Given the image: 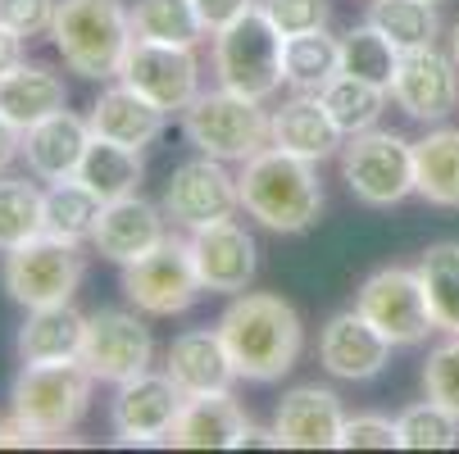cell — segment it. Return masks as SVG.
<instances>
[{
	"label": "cell",
	"mask_w": 459,
	"mask_h": 454,
	"mask_svg": "<svg viewBox=\"0 0 459 454\" xmlns=\"http://www.w3.org/2000/svg\"><path fill=\"white\" fill-rule=\"evenodd\" d=\"M219 337H223L237 373L246 381H259V386L282 381L305 350L300 313L273 291L232 296V304L219 313Z\"/></svg>",
	"instance_id": "6da1fadb"
},
{
	"label": "cell",
	"mask_w": 459,
	"mask_h": 454,
	"mask_svg": "<svg viewBox=\"0 0 459 454\" xmlns=\"http://www.w3.org/2000/svg\"><path fill=\"white\" fill-rule=\"evenodd\" d=\"M237 186H241V210L282 236L309 232L323 214V182L314 159L287 155L278 146L250 155L237 173Z\"/></svg>",
	"instance_id": "7a4b0ae2"
},
{
	"label": "cell",
	"mask_w": 459,
	"mask_h": 454,
	"mask_svg": "<svg viewBox=\"0 0 459 454\" xmlns=\"http://www.w3.org/2000/svg\"><path fill=\"white\" fill-rule=\"evenodd\" d=\"M133 37H137L133 10L123 0H59L55 5L50 41L78 78H91V82L118 78Z\"/></svg>",
	"instance_id": "3957f363"
},
{
	"label": "cell",
	"mask_w": 459,
	"mask_h": 454,
	"mask_svg": "<svg viewBox=\"0 0 459 454\" xmlns=\"http://www.w3.org/2000/svg\"><path fill=\"white\" fill-rule=\"evenodd\" d=\"M91 391H96V373L82 359L23 364L10 386V414L37 441H55L82 423V414L91 409Z\"/></svg>",
	"instance_id": "277c9868"
},
{
	"label": "cell",
	"mask_w": 459,
	"mask_h": 454,
	"mask_svg": "<svg viewBox=\"0 0 459 454\" xmlns=\"http://www.w3.org/2000/svg\"><path fill=\"white\" fill-rule=\"evenodd\" d=\"M182 133L201 155H214L223 164H246L250 155L273 146V127H269L264 100L237 96L228 87L195 96L182 109Z\"/></svg>",
	"instance_id": "5b68a950"
},
{
	"label": "cell",
	"mask_w": 459,
	"mask_h": 454,
	"mask_svg": "<svg viewBox=\"0 0 459 454\" xmlns=\"http://www.w3.org/2000/svg\"><path fill=\"white\" fill-rule=\"evenodd\" d=\"M87 278V254L82 241H64V236H32L19 250L5 254L0 264V287L5 296L23 309H46V304H69Z\"/></svg>",
	"instance_id": "8992f818"
},
{
	"label": "cell",
	"mask_w": 459,
	"mask_h": 454,
	"mask_svg": "<svg viewBox=\"0 0 459 454\" xmlns=\"http://www.w3.org/2000/svg\"><path fill=\"white\" fill-rule=\"evenodd\" d=\"M282 32L269 23L264 10H250L237 23H228L223 32H214V73L219 87L250 96V100H269L278 96V87L287 82L282 73Z\"/></svg>",
	"instance_id": "52a82bcc"
},
{
	"label": "cell",
	"mask_w": 459,
	"mask_h": 454,
	"mask_svg": "<svg viewBox=\"0 0 459 454\" xmlns=\"http://www.w3.org/2000/svg\"><path fill=\"white\" fill-rule=\"evenodd\" d=\"M342 182L351 196L368 210H391L405 196H414V141L401 133H355L342 141Z\"/></svg>",
	"instance_id": "ba28073f"
},
{
	"label": "cell",
	"mask_w": 459,
	"mask_h": 454,
	"mask_svg": "<svg viewBox=\"0 0 459 454\" xmlns=\"http://www.w3.org/2000/svg\"><path fill=\"white\" fill-rule=\"evenodd\" d=\"M201 273H195V259L186 241L164 236L151 254H142L137 264H123V296L137 313L151 318H173L186 313L201 300Z\"/></svg>",
	"instance_id": "9c48e42d"
},
{
	"label": "cell",
	"mask_w": 459,
	"mask_h": 454,
	"mask_svg": "<svg viewBox=\"0 0 459 454\" xmlns=\"http://www.w3.org/2000/svg\"><path fill=\"white\" fill-rule=\"evenodd\" d=\"M355 309L391 346H423L437 332V318L428 309L419 269H377L355 291Z\"/></svg>",
	"instance_id": "30bf717a"
},
{
	"label": "cell",
	"mask_w": 459,
	"mask_h": 454,
	"mask_svg": "<svg viewBox=\"0 0 459 454\" xmlns=\"http://www.w3.org/2000/svg\"><path fill=\"white\" fill-rule=\"evenodd\" d=\"M155 337L137 318V309H96L87 313V337H82V364L96 373V381L123 386L142 373H151Z\"/></svg>",
	"instance_id": "8fae6325"
},
{
	"label": "cell",
	"mask_w": 459,
	"mask_h": 454,
	"mask_svg": "<svg viewBox=\"0 0 459 454\" xmlns=\"http://www.w3.org/2000/svg\"><path fill=\"white\" fill-rule=\"evenodd\" d=\"M118 82L155 100L164 114H182L195 96H201V64H195V46H164V41H142L133 37L123 55Z\"/></svg>",
	"instance_id": "7c38bea8"
},
{
	"label": "cell",
	"mask_w": 459,
	"mask_h": 454,
	"mask_svg": "<svg viewBox=\"0 0 459 454\" xmlns=\"http://www.w3.org/2000/svg\"><path fill=\"white\" fill-rule=\"evenodd\" d=\"M160 205H164V214H169L178 227L195 232V227H205V223L232 218V214L241 210V186H237V177L228 173L223 159L195 155V159H186V164L173 168Z\"/></svg>",
	"instance_id": "4fadbf2b"
},
{
	"label": "cell",
	"mask_w": 459,
	"mask_h": 454,
	"mask_svg": "<svg viewBox=\"0 0 459 454\" xmlns=\"http://www.w3.org/2000/svg\"><path fill=\"white\" fill-rule=\"evenodd\" d=\"M182 386L169 373H142L123 381L109 400V427L118 445H164L182 414Z\"/></svg>",
	"instance_id": "5bb4252c"
},
{
	"label": "cell",
	"mask_w": 459,
	"mask_h": 454,
	"mask_svg": "<svg viewBox=\"0 0 459 454\" xmlns=\"http://www.w3.org/2000/svg\"><path fill=\"white\" fill-rule=\"evenodd\" d=\"M391 100H396L414 123H446L459 105V64L455 55H441L437 46L401 55V69L391 78Z\"/></svg>",
	"instance_id": "9a60e30c"
},
{
	"label": "cell",
	"mask_w": 459,
	"mask_h": 454,
	"mask_svg": "<svg viewBox=\"0 0 459 454\" xmlns=\"http://www.w3.org/2000/svg\"><path fill=\"white\" fill-rule=\"evenodd\" d=\"M191 259H195V273H201V287L214 296H241L255 282L259 269V254H255V236L223 218V223H205L186 236Z\"/></svg>",
	"instance_id": "2e32d148"
},
{
	"label": "cell",
	"mask_w": 459,
	"mask_h": 454,
	"mask_svg": "<svg viewBox=\"0 0 459 454\" xmlns=\"http://www.w3.org/2000/svg\"><path fill=\"white\" fill-rule=\"evenodd\" d=\"M318 359L323 368L342 377V381H373L386 359H391V341L373 328L359 309H342L323 322L318 332Z\"/></svg>",
	"instance_id": "e0dca14e"
},
{
	"label": "cell",
	"mask_w": 459,
	"mask_h": 454,
	"mask_svg": "<svg viewBox=\"0 0 459 454\" xmlns=\"http://www.w3.org/2000/svg\"><path fill=\"white\" fill-rule=\"evenodd\" d=\"M342 427H346L342 396L327 391V386H291L273 414L282 450H342Z\"/></svg>",
	"instance_id": "ac0fdd59"
},
{
	"label": "cell",
	"mask_w": 459,
	"mask_h": 454,
	"mask_svg": "<svg viewBox=\"0 0 459 454\" xmlns=\"http://www.w3.org/2000/svg\"><path fill=\"white\" fill-rule=\"evenodd\" d=\"M164 205H151L142 196H123V201H109L96 218V232H91V245L100 250V259L109 264H137L142 254H151L169 232H164Z\"/></svg>",
	"instance_id": "d6986e66"
},
{
	"label": "cell",
	"mask_w": 459,
	"mask_h": 454,
	"mask_svg": "<svg viewBox=\"0 0 459 454\" xmlns=\"http://www.w3.org/2000/svg\"><path fill=\"white\" fill-rule=\"evenodd\" d=\"M164 373L182 386V396H214V391H232V381L241 377L219 328H191L182 337H173Z\"/></svg>",
	"instance_id": "ffe728a7"
},
{
	"label": "cell",
	"mask_w": 459,
	"mask_h": 454,
	"mask_svg": "<svg viewBox=\"0 0 459 454\" xmlns=\"http://www.w3.org/2000/svg\"><path fill=\"white\" fill-rule=\"evenodd\" d=\"M91 146V123L59 109L41 123H32L23 133V159L28 173L41 182H64V177H78V164Z\"/></svg>",
	"instance_id": "44dd1931"
},
{
	"label": "cell",
	"mask_w": 459,
	"mask_h": 454,
	"mask_svg": "<svg viewBox=\"0 0 459 454\" xmlns=\"http://www.w3.org/2000/svg\"><path fill=\"white\" fill-rule=\"evenodd\" d=\"M87 123H91V137H105V141H118V146L146 150L151 141L164 137L169 114H164L155 100H146L142 91H133L127 82H114V87H105V91L96 96Z\"/></svg>",
	"instance_id": "7402d4cb"
},
{
	"label": "cell",
	"mask_w": 459,
	"mask_h": 454,
	"mask_svg": "<svg viewBox=\"0 0 459 454\" xmlns=\"http://www.w3.org/2000/svg\"><path fill=\"white\" fill-rule=\"evenodd\" d=\"M269 127H273V146L287 155H300L314 164L327 155H342V127L323 109V100L309 91H296L291 100H282L269 114Z\"/></svg>",
	"instance_id": "603a6c76"
},
{
	"label": "cell",
	"mask_w": 459,
	"mask_h": 454,
	"mask_svg": "<svg viewBox=\"0 0 459 454\" xmlns=\"http://www.w3.org/2000/svg\"><path fill=\"white\" fill-rule=\"evenodd\" d=\"M246 409L232 400V391H214V396H186L182 414L169 432L164 445L178 450H232L241 427H246Z\"/></svg>",
	"instance_id": "cb8c5ba5"
},
{
	"label": "cell",
	"mask_w": 459,
	"mask_h": 454,
	"mask_svg": "<svg viewBox=\"0 0 459 454\" xmlns=\"http://www.w3.org/2000/svg\"><path fill=\"white\" fill-rule=\"evenodd\" d=\"M82 337H87V313L69 304H46L28 309L23 328H19V359L23 364H64V359H82Z\"/></svg>",
	"instance_id": "d4e9b609"
},
{
	"label": "cell",
	"mask_w": 459,
	"mask_h": 454,
	"mask_svg": "<svg viewBox=\"0 0 459 454\" xmlns=\"http://www.w3.org/2000/svg\"><path fill=\"white\" fill-rule=\"evenodd\" d=\"M69 109V87L59 73H50L46 64H19L14 73L0 78V114H5L19 133H28L32 123Z\"/></svg>",
	"instance_id": "484cf974"
},
{
	"label": "cell",
	"mask_w": 459,
	"mask_h": 454,
	"mask_svg": "<svg viewBox=\"0 0 459 454\" xmlns=\"http://www.w3.org/2000/svg\"><path fill=\"white\" fill-rule=\"evenodd\" d=\"M414 191L437 210H459V127H432L414 141Z\"/></svg>",
	"instance_id": "4316f807"
},
{
	"label": "cell",
	"mask_w": 459,
	"mask_h": 454,
	"mask_svg": "<svg viewBox=\"0 0 459 454\" xmlns=\"http://www.w3.org/2000/svg\"><path fill=\"white\" fill-rule=\"evenodd\" d=\"M282 73L291 91H309L318 96L327 82L342 73V37H333L327 28H309L282 41Z\"/></svg>",
	"instance_id": "83f0119b"
},
{
	"label": "cell",
	"mask_w": 459,
	"mask_h": 454,
	"mask_svg": "<svg viewBox=\"0 0 459 454\" xmlns=\"http://www.w3.org/2000/svg\"><path fill=\"white\" fill-rule=\"evenodd\" d=\"M78 182H87L105 205L123 201V196H137V186H142V150L105 141V137H91V146H87V155L78 164Z\"/></svg>",
	"instance_id": "f1b7e54d"
},
{
	"label": "cell",
	"mask_w": 459,
	"mask_h": 454,
	"mask_svg": "<svg viewBox=\"0 0 459 454\" xmlns=\"http://www.w3.org/2000/svg\"><path fill=\"white\" fill-rule=\"evenodd\" d=\"M368 23L401 55L428 50L441 37V14H437L432 0H373V5H368Z\"/></svg>",
	"instance_id": "f546056e"
},
{
	"label": "cell",
	"mask_w": 459,
	"mask_h": 454,
	"mask_svg": "<svg viewBox=\"0 0 459 454\" xmlns=\"http://www.w3.org/2000/svg\"><path fill=\"white\" fill-rule=\"evenodd\" d=\"M419 282L428 309L437 318V332L459 337V241H437L419 259Z\"/></svg>",
	"instance_id": "4dcf8cb0"
},
{
	"label": "cell",
	"mask_w": 459,
	"mask_h": 454,
	"mask_svg": "<svg viewBox=\"0 0 459 454\" xmlns=\"http://www.w3.org/2000/svg\"><path fill=\"white\" fill-rule=\"evenodd\" d=\"M100 210H105V201L96 196L87 182H78V177L50 182L46 201H41L46 232H50V236H64V241H91Z\"/></svg>",
	"instance_id": "1f68e13d"
},
{
	"label": "cell",
	"mask_w": 459,
	"mask_h": 454,
	"mask_svg": "<svg viewBox=\"0 0 459 454\" xmlns=\"http://www.w3.org/2000/svg\"><path fill=\"white\" fill-rule=\"evenodd\" d=\"M386 96H391L386 87H373V82H359V78H346V73H337L318 91L323 109L333 114V123L342 127V137H355V133L377 127V118L386 109Z\"/></svg>",
	"instance_id": "d6a6232c"
},
{
	"label": "cell",
	"mask_w": 459,
	"mask_h": 454,
	"mask_svg": "<svg viewBox=\"0 0 459 454\" xmlns=\"http://www.w3.org/2000/svg\"><path fill=\"white\" fill-rule=\"evenodd\" d=\"M41 201H46V191H37L28 177L0 173V254H10L23 241L46 232Z\"/></svg>",
	"instance_id": "836d02e7"
},
{
	"label": "cell",
	"mask_w": 459,
	"mask_h": 454,
	"mask_svg": "<svg viewBox=\"0 0 459 454\" xmlns=\"http://www.w3.org/2000/svg\"><path fill=\"white\" fill-rule=\"evenodd\" d=\"M396 69H401V50L391 46L368 19L342 37V73L346 78H359V82H373V87L391 91Z\"/></svg>",
	"instance_id": "e575fe53"
},
{
	"label": "cell",
	"mask_w": 459,
	"mask_h": 454,
	"mask_svg": "<svg viewBox=\"0 0 459 454\" xmlns=\"http://www.w3.org/2000/svg\"><path fill=\"white\" fill-rule=\"evenodd\" d=\"M133 32L142 41H164V46H195L205 32L195 0H137L133 10Z\"/></svg>",
	"instance_id": "d590c367"
},
{
	"label": "cell",
	"mask_w": 459,
	"mask_h": 454,
	"mask_svg": "<svg viewBox=\"0 0 459 454\" xmlns=\"http://www.w3.org/2000/svg\"><path fill=\"white\" fill-rule=\"evenodd\" d=\"M396 427H401V450H455L459 445V418L437 400L410 405L396 418Z\"/></svg>",
	"instance_id": "8d00e7d4"
},
{
	"label": "cell",
	"mask_w": 459,
	"mask_h": 454,
	"mask_svg": "<svg viewBox=\"0 0 459 454\" xmlns=\"http://www.w3.org/2000/svg\"><path fill=\"white\" fill-rule=\"evenodd\" d=\"M423 396L446 405L459 418V337H446L441 346L428 350L423 364Z\"/></svg>",
	"instance_id": "74e56055"
},
{
	"label": "cell",
	"mask_w": 459,
	"mask_h": 454,
	"mask_svg": "<svg viewBox=\"0 0 459 454\" xmlns=\"http://www.w3.org/2000/svg\"><path fill=\"white\" fill-rule=\"evenodd\" d=\"M259 10L269 14V23L282 37H296V32H309V28H327L333 0H259Z\"/></svg>",
	"instance_id": "f35d334b"
},
{
	"label": "cell",
	"mask_w": 459,
	"mask_h": 454,
	"mask_svg": "<svg viewBox=\"0 0 459 454\" xmlns=\"http://www.w3.org/2000/svg\"><path fill=\"white\" fill-rule=\"evenodd\" d=\"M342 450H401V427L382 414H355L342 427Z\"/></svg>",
	"instance_id": "ab89813d"
},
{
	"label": "cell",
	"mask_w": 459,
	"mask_h": 454,
	"mask_svg": "<svg viewBox=\"0 0 459 454\" xmlns=\"http://www.w3.org/2000/svg\"><path fill=\"white\" fill-rule=\"evenodd\" d=\"M55 5L59 0H0V23L19 37H41L55 23Z\"/></svg>",
	"instance_id": "60d3db41"
},
{
	"label": "cell",
	"mask_w": 459,
	"mask_h": 454,
	"mask_svg": "<svg viewBox=\"0 0 459 454\" xmlns=\"http://www.w3.org/2000/svg\"><path fill=\"white\" fill-rule=\"evenodd\" d=\"M255 5H259V0H195V14H201L205 32L214 37V32H223L228 23H237L241 14H250Z\"/></svg>",
	"instance_id": "b9f144b4"
},
{
	"label": "cell",
	"mask_w": 459,
	"mask_h": 454,
	"mask_svg": "<svg viewBox=\"0 0 459 454\" xmlns=\"http://www.w3.org/2000/svg\"><path fill=\"white\" fill-rule=\"evenodd\" d=\"M19 64H23V37H19L14 28H5V23H0V78H5V73H14Z\"/></svg>",
	"instance_id": "7bdbcfd3"
},
{
	"label": "cell",
	"mask_w": 459,
	"mask_h": 454,
	"mask_svg": "<svg viewBox=\"0 0 459 454\" xmlns=\"http://www.w3.org/2000/svg\"><path fill=\"white\" fill-rule=\"evenodd\" d=\"M232 450H282V436H278L273 427H255V423H246Z\"/></svg>",
	"instance_id": "ee69618b"
},
{
	"label": "cell",
	"mask_w": 459,
	"mask_h": 454,
	"mask_svg": "<svg viewBox=\"0 0 459 454\" xmlns=\"http://www.w3.org/2000/svg\"><path fill=\"white\" fill-rule=\"evenodd\" d=\"M19 155H23V133H19L5 114H0V173H5Z\"/></svg>",
	"instance_id": "f6af8a7d"
},
{
	"label": "cell",
	"mask_w": 459,
	"mask_h": 454,
	"mask_svg": "<svg viewBox=\"0 0 459 454\" xmlns=\"http://www.w3.org/2000/svg\"><path fill=\"white\" fill-rule=\"evenodd\" d=\"M28 445H41V441H37L14 414L0 418V450H28Z\"/></svg>",
	"instance_id": "bcb514c9"
},
{
	"label": "cell",
	"mask_w": 459,
	"mask_h": 454,
	"mask_svg": "<svg viewBox=\"0 0 459 454\" xmlns=\"http://www.w3.org/2000/svg\"><path fill=\"white\" fill-rule=\"evenodd\" d=\"M450 55H455V64H459V23L450 28Z\"/></svg>",
	"instance_id": "7dc6e473"
},
{
	"label": "cell",
	"mask_w": 459,
	"mask_h": 454,
	"mask_svg": "<svg viewBox=\"0 0 459 454\" xmlns=\"http://www.w3.org/2000/svg\"><path fill=\"white\" fill-rule=\"evenodd\" d=\"M432 5H441V0H432Z\"/></svg>",
	"instance_id": "c3c4849f"
}]
</instances>
